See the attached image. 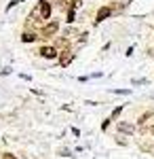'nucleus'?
I'll return each mask as SVG.
<instances>
[{"label":"nucleus","instance_id":"nucleus-1","mask_svg":"<svg viewBox=\"0 0 154 159\" xmlns=\"http://www.w3.org/2000/svg\"><path fill=\"white\" fill-rule=\"evenodd\" d=\"M45 60H55L57 57V49L55 47H40V51H38Z\"/></svg>","mask_w":154,"mask_h":159},{"label":"nucleus","instance_id":"nucleus-2","mask_svg":"<svg viewBox=\"0 0 154 159\" xmlns=\"http://www.w3.org/2000/svg\"><path fill=\"white\" fill-rule=\"evenodd\" d=\"M110 15H112V9H110V7H101V9L97 11V19H95V24H101V21L108 19Z\"/></svg>","mask_w":154,"mask_h":159},{"label":"nucleus","instance_id":"nucleus-3","mask_svg":"<svg viewBox=\"0 0 154 159\" xmlns=\"http://www.w3.org/2000/svg\"><path fill=\"white\" fill-rule=\"evenodd\" d=\"M38 7H40V17H42V19H49V17H51V4H49L47 0H40Z\"/></svg>","mask_w":154,"mask_h":159},{"label":"nucleus","instance_id":"nucleus-4","mask_svg":"<svg viewBox=\"0 0 154 159\" xmlns=\"http://www.w3.org/2000/svg\"><path fill=\"white\" fill-rule=\"evenodd\" d=\"M72 60H74V53L72 51H61V55H59V64L66 68V66H70Z\"/></svg>","mask_w":154,"mask_h":159},{"label":"nucleus","instance_id":"nucleus-5","mask_svg":"<svg viewBox=\"0 0 154 159\" xmlns=\"http://www.w3.org/2000/svg\"><path fill=\"white\" fill-rule=\"evenodd\" d=\"M57 30H59V24H57V21H51V24H47V25H45L42 34H45V36H53V34H55Z\"/></svg>","mask_w":154,"mask_h":159},{"label":"nucleus","instance_id":"nucleus-6","mask_svg":"<svg viewBox=\"0 0 154 159\" xmlns=\"http://www.w3.org/2000/svg\"><path fill=\"white\" fill-rule=\"evenodd\" d=\"M116 127H118L120 132H127V134H133V132H135V125H133V123H118Z\"/></svg>","mask_w":154,"mask_h":159},{"label":"nucleus","instance_id":"nucleus-7","mask_svg":"<svg viewBox=\"0 0 154 159\" xmlns=\"http://www.w3.org/2000/svg\"><path fill=\"white\" fill-rule=\"evenodd\" d=\"M21 40H24V43H34L36 34L34 32H24V34H21Z\"/></svg>","mask_w":154,"mask_h":159},{"label":"nucleus","instance_id":"nucleus-8","mask_svg":"<svg viewBox=\"0 0 154 159\" xmlns=\"http://www.w3.org/2000/svg\"><path fill=\"white\" fill-rule=\"evenodd\" d=\"M57 47H59V49H68V38H59V40H57ZM57 47H55V49H57Z\"/></svg>","mask_w":154,"mask_h":159},{"label":"nucleus","instance_id":"nucleus-9","mask_svg":"<svg viewBox=\"0 0 154 159\" xmlns=\"http://www.w3.org/2000/svg\"><path fill=\"white\" fill-rule=\"evenodd\" d=\"M120 110H122V106H116V108L112 110V119H116V117H118V115H120Z\"/></svg>","mask_w":154,"mask_h":159},{"label":"nucleus","instance_id":"nucleus-10","mask_svg":"<svg viewBox=\"0 0 154 159\" xmlns=\"http://www.w3.org/2000/svg\"><path fill=\"white\" fill-rule=\"evenodd\" d=\"M80 4H83V0H72V7H74V9H78Z\"/></svg>","mask_w":154,"mask_h":159},{"label":"nucleus","instance_id":"nucleus-11","mask_svg":"<svg viewBox=\"0 0 154 159\" xmlns=\"http://www.w3.org/2000/svg\"><path fill=\"white\" fill-rule=\"evenodd\" d=\"M146 83V79H137V81H133V85H143Z\"/></svg>","mask_w":154,"mask_h":159},{"label":"nucleus","instance_id":"nucleus-12","mask_svg":"<svg viewBox=\"0 0 154 159\" xmlns=\"http://www.w3.org/2000/svg\"><path fill=\"white\" fill-rule=\"evenodd\" d=\"M150 132H152V134H154V125H152V127H150Z\"/></svg>","mask_w":154,"mask_h":159}]
</instances>
